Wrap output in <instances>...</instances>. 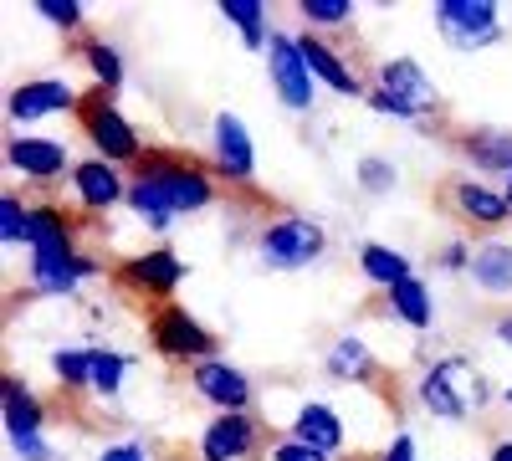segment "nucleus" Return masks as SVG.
Listing matches in <instances>:
<instances>
[{
    "instance_id": "1",
    "label": "nucleus",
    "mask_w": 512,
    "mask_h": 461,
    "mask_svg": "<svg viewBox=\"0 0 512 461\" xmlns=\"http://www.w3.org/2000/svg\"><path fill=\"white\" fill-rule=\"evenodd\" d=\"M415 400L436 415V421L446 426H466L472 415L492 400V385H487V374L477 359H466V354H446L436 359L431 369L415 380Z\"/></svg>"
},
{
    "instance_id": "2",
    "label": "nucleus",
    "mask_w": 512,
    "mask_h": 461,
    "mask_svg": "<svg viewBox=\"0 0 512 461\" xmlns=\"http://www.w3.org/2000/svg\"><path fill=\"white\" fill-rule=\"evenodd\" d=\"M436 103H441L436 77L425 72L415 57H390V62L379 67V88L369 93V108L374 113L410 118V123H420L425 113H436Z\"/></svg>"
},
{
    "instance_id": "3",
    "label": "nucleus",
    "mask_w": 512,
    "mask_h": 461,
    "mask_svg": "<svg viewBox=\"0 0 512 461\" xmlns=\"http://www.w3.org/2000/svg\"><path fill=\"white\" fill-rule=\"evenodd\" d=\"M328 251V231L313 216H277L256 236V257L267 272H303Z\"/></svg>"
},
{
    "instance_id": "4",
    "label": "nucleus",
    "mask_w": 512,
    "mask_h": 461,
    "mask_svg": "<svg viewBox=\"0 0 512 461\" xmlns=\"http://www.w3.org/2000/svg\"><path fill=\"white\" fill-rule=\"evenodd\" d=\"M431 16H436V31L451 41L456 52H466V57L497 47V41L507 36L497 0H436Z\"/></svg>"
},
{
    "instance_id": "5",
    "label": "nucleus",
    "mask_w": 512,
    "mask_h": 461,
    "mask_svg": "<svg viewBox=\"0 0 512 461\" xmlns=\"http://www.w3.org/2000/svg\"><path fill=\"white\" fill-rule=\"evenodd\" d=\"M134 180H149L180 216H195V211H205V205H216V185H210V175L200 170V164L180 159V154H144Z\"/></svg>"
},
{
    "instance_id": "6",
    "label": "nucleus",
    "mask_w": 512,
    "mask_h": 461,
    "mask_svg": "<svg viewBox=\"0 0 512 461\" xmlns=\"http://www.w3.org/2000/svg\"><path fill=\"white\" fill-rule=\"evenodd\" d=\"M149 344L169 359H216V333H210L200 318H190L180 303H159L149 313Z\"/></svg>"
},
{
    "instance_id": "7",
    "label": "nucleus",
    "mask_w": 512,
    "mask_h": 461,
    "mask_svg": "<svg viewBox=\"0 0 512 461\" xmlns=\"http://www.w3.org/2000/svg\"><path fill=\"white\" fill-rule=\"evenodd\" d=\"M267 77H272V93L282 98V108H292V113H308L313 108L318 77L308 72L303 52H297V36L272 31V41H267Z\"/></svg>"
},
{
    "instance_id": "8",
    "label": "nucleus",
    "mask_w": 512,
    "mask_h": 461,
    "mask_svg": "<svg viewBox=\"0 0 512 461\" xmlns=\"http://www.w3.org/2000/svg\"><path fill=\"white\" fill-rule=\"evenodd\" d=\"M82 129H88L98 159H108V164H139L144 159V144L134 134V123H128L103 93H93L88 103H82Z\"/></svg>"
},
{
    "instance_id": "9",
    "label": "nucleus",
    "mask_w": 512,
    "mask_h": 461,
    "mask_svg": "<svg viewBox=\"0 0 512 461\" xmlns=\"http://www.w3.org/2000/svg\"><path fill=\"white\" fill-rule=\"evenodd\" d=\"M210 154H216V170L226 175V185H251V175H256V144H251L246 123L236 113H216V118H210Z\"/></svg>"
},
{
    "instance_id": "10",
    "label": "nucleus",
    "mask_w": 512,
    "mask_h": 461,
    "mask_svg": "<svg viewBox=\"0 0 512 461\" xmlns=\"http://www.w3.org/2000/svg\"><path fill=\"white\" fill-rule=\"evenodd\" d=\"M67 108H82L77 88L67 77H31V82H16L11 98H6V113L11 123H36V118H52V113H67Z\"/></svg>"
},
{
    "instance_id": "11",
    "label": "nucleus",
    "mask_w": 512,
    "mask_h": 461,
    "mask_svg": "<svg viewBox=\"0 0 512 461\" xmlns=\"http://www.w3.org/2000/svg\"><path fill=\"white\" fill-rule=\"evenodd\" d=\"M103 267L93 257H82L77 246L67 251H41V257H31V292H41V298H72L77 282L98 277Z\"/></svg>"
},
{
    "instance_id": "12",
    "label": "nucleus",
    "mask_w": 512,
    "mask_h": 461,
    "mask_svg": "<svg viewBox=\"0 0 512 461\" xmlns=\"http://www.w3.org/2000/svg\"><path fill=\"white\" fill-rule=\"evenodd\" d=\"M6 164L16 175H26V180H36V185H52V180H72V170L77 164L67 159V144H57V139H41V134H16L11 144H6Z\"/></svg>"
},
{
    "instance_id": "13",
    "label": "nucleus",
    "mask_w": 512,
    "mask_h": 461,
    "mask_svg": "<svg viewBox=\"0 0 512 461\" xmlns=\"http://www.w3.org/2000/svg\"><path fill=\"white\" fill-rule=\"evenodd\" d=\"M190 385H195L200 400L216 405V415L251 405V380H246L236 364H226V359H200V364L190 369Z\"/></svg>"
},
{
    "instance_id": "14",
    "label": "nucleus",
    "mask_w": 512,
    "mask_h": 461,
    "mask_svg": "<svg viewBox=\"0 0 512 461\" xmlns=\"http://www.w3.org/2000/svg\"><path fill=\"white\" fill-rule=\"evenodd\" d=\"M118 277L128 282V287H139V292H149V298H169L180 282H185V262L175 257L169 246H154V251H139V257H128L123 267H118Z\"/></svg>"
},
{
    "instance_id": "15",
    "label": "nucleus",
    "mask_w": 512,
    "mask_h": 461,
    "mask_svg": "<svg viewBox=\"0 0 512 461\" xmlns=\"http://www.w3.org/2000/svg\"><path fill=\"white\" fill-rule=\"evenodd\" d=\"M256 446V421L246 410H226L205 426L200 436V461H246Z\"/></svg>"
},
{
    "instance_id": "16",
    "label": "nucleus",
    "mask_w": 512,
    "mask_h": 461,
    "mask_svg": "<svg viewBox=\"0 0 512 461\" xmlns=\"http://www.w3.org/2000/svg\"><path fill=\"white\" fill-rule=\"evenodd\" d=\"M466 277H472L487 298H512V241L507 236H487L472 241V262H466Z\"/></svg>"
},
{
    "instance_id": "17",
    "label": "nucleus",
    "mask_w": 512,
    "mask_h": 461,
    "mask_svg": "<svg viewBox=\"0 0 512 461\" xmlns=\"http://www.w3.org/2000/svg\"><path fill=\"white\" fill-rule=\"evenodd\" d=\"M446 195H451V205H456V216H461V221H472V226L497 231V226L512 221V200H507L502 190H487L482 180H451Z\"/></svg>"
},
{
    "instance_id": "18",
    "label": "nucleus",
    "mask_w": 512,
    "mask_h": 461,
    "mask_svg": "<svg viewBox=\"0 0 512 461\" xmlns=\"http://www.w3.org/2000/svg\"><path fill=\"white\" fill-rule=\"evenodd\" d=\"M72 190L82 200V211H98V216L113 211L118 200H128V190L118 180V164H108V159H82L72 170Z\"/></svg>"
},
{
    "instance_id": "19",
    "label": "nucleus",
    "mask_w": 512,
    "mask_h": 461,
    "mask_svg": "<svg viewBox=\"0 0 512 461\" xmlns=\"http://www.w3.org/2000/svg\"><path fill=\"white\" fill-rule=\"evenodd\" d=\"M297 52H303V62H308V72L318 77V82H328V88L333 93H344V98H359L364 93V82H359V72L344 62V57H338L333 47H328V41H318V36H297Z\"/></svg>"
},
{
    "instance_id": "20",
    "label": "nucleus",
    "mask_w": 512,
    "mask_h": 461,
    "mask_svg": "<svg viewBox=\"0 0 512 461\" xmlns=\"http://www.w3.org/2000/svg\"><path fill=\"white\" fill-rule=\"evenodd\" d=\"M287 436L303 441V446H313V451H323V456H333V451H344V415H338L333 405L308 400L303 410L292 415V431H287Z\"/></svg>"
},
{
    "instance_id": "21",
    "label": "nucleus",
    "mask_w": 512,
    "mask_h": 461,
    "mask_svg": "<svg viewBox=\"0 0 512 461\" xmlns=\"http://www.w3.org/2000/svg\"><path fill=\"white\" fill-rule=\"evenodd\" d=\"M0 410H6V436H41V426H47V410L16 374L0 380Z\"/></svg>"
},
{
    "instance_id": "22",
    "label": "nucleus",
    "mask_w": 512,
    "mask_h": 461,
    "mask_svg": "<svg viewBox=\"0 0 512 461\" xmlns=\"http://www.w3.org/2000/svg\"><path fill=\"white\" fill-rule=\"evenodd\" d=\"M323 369H328V380H338V385H364V380H374L379 359L369 354V344H364V339L344 333V339H338V344L323 354Z\"/></svg>"
},
{
    "instance_id": "23",
    "label": "nucleus",
    "mask_w": 512,
    "mask_h": 461,
    "mask_svg": "<svg viewBox=\"0 0 512 461\" xmlns=\"http://www.w3.org/2000/svg\"><path fill=\"white\" fill-rule=\"evenodd\" d=\"M72 246V221L62 205H31V221H26V251L41 257V251H67Z\"/></svg>"
},
{
    "instance_id": "24",
    "label": "nucleus",
    "mask_w": 512,
    "mask_h": 461,
    "mask_svg": "<svg viewBox=\"0 0 512 461\" xmlns=\"http://www.w3.org/2000/svg\"><path fill=\"white\" fill-rule=\"evenodd\" d=\"M461 154L487 175H512V129H477L461 139Z\"/></svg>"
},
{
    "instance_id": "25",
    "label": "nucleus",
    "mask_w": 512,
    "mask_h": 461,
    "mask_svg": "<svg viewBox=\"0 0 512 461\" xmlns=\"http://www.w3.org/2000/svg\"><path fill=\"white\" fill-rule=\"evenodd\" d=\"M359 272H364L374 287H384V292H390V287H400L405 277H415L405 251H400V246H384V241H369V246H359Z\"/></svg>"
},
{
    "instance_id": "26",
    "label": "nucleus",
    "mask_w": 512,
    "mask_h": 461,
    "mask_svg": "<svg viewBox=\"0 0 512 461\" xmlns=\"http://www.w3.org/2000/svg\"><path fill=\"white\" fill-rule=\"evenodd\" d=\"M390 313L405 323V328H415V333H425L436 323V303H431V287H425L420 277H405L400 287H390Z\"/></svg>"
},
{
    "instance_id": "27",
    "label": "nucleus",
    "mask_w": 512,
    "mask_h": 461,
    "mask_svg": "<svg viewBox=\"0 0 512 461\" xmlns=\"http://www.w3.org/2000/svg\"><path fill=\"white\" fill-rule=\"evenodd\" d=\"M236 31H241V41H246V52H267V41H272V31H267V6L262 0H221L216 6Z\"/></svg>"
},
{
    "instance_id": "28",
    "label": "nucleus",
    "mask_w": 512,
    "mask_h": 461,
    "mask_svg": "<svg viewBox=\"0 0 512 461\" xmlns=\"http://www.w3.org/2000/svg\"><path fill=\"white\" fill-rule=\"evenodd\" d=\"M128 211H134L144 226H154V231H169V226H175V216H180L175 205H169L149 180H134V185H128Z\"/></svg>"
},
{
    "instance_id": "29",
    "label": "nucleus",
    "mask_w": 512,
    "mask_h": 461,
    "mask_svg": "<svg viewBox=\"0 0 512 461\" xmlns=\"http://www.w3.org/2000/svg\"><path fill=\"white\" fill-rule=\"evenodd\" d=\"M82 62L93 67V82H98V93H118L123 88V57L108 47V41L98 36V41H88L82 47Z\"/></svg>"
},
{
    "instance_id": "30",
    "label": "nucleus",
    "mask_w": 512,
    "mask_h": 461,
    "mask_svg": "<svg viewBox=\"0 0 512 461\" xmlns=\"http://www.w3.org/2000/svg\"><path fill=\"white\" fill-rule=\"evenodd\" d=\"M52 374L62 390H93V349H57Z\"/></svg>"
},
{
    "instance_id": "31",
    "label": "nucleus",
    "mask_w": 512,
    "mask_h": 461,
    "mask_svg": "<svg viewBox=\"0 0 512 461\" xmlns=\"http://www.w3.org/2000/svg\"><path fill=\"white\" fill-rule=\"evenodd\" d=\"M123 374H128V359L113 354V349H93V395L98 400H113L123 390Z\"/></svg>"
},
{
    "instance_id": "32",
    "label": "nucleus",
    "mask_w": 512,
    "mask_h": 461,
    "mask_svg": "<svg viewBox=\"0 0 512 461\" xmlns=\"http://www.w3.org/2000/svg\"><path fill=\"white\" fill-rule=\"evenodd\" d=\"M297 16H303L308 26H349L354 0H297Z\"/></svg>"
},
{
    "instance_id": "33",
    "label": "nucleus",
    "mask_w": 512,
    "mask_h": 461,
    "mask_svg": "<svg viewBox=\"0 0 512 461\" xmlns=\"http://www.w3.org/2000/svg\"><path fill=\"white\" fill-rule=\"evenodd\" d=\"M26 221H31V205H21L16 195H0V241L26 246Z\"/></svg>"
},
{
    "instance_id": "34",
    "label": "nucleus",
    "mask_w": 512,
    "mask_h": 461,
    "mask_svg": "<svg viewBox=\"0 0 512 461\" xmlns=\"http://www.w3.org/2000/svg\"><path fill=\"white\" fill-rule=\"evenodd\" d=\"M395 164L390 159H379V154H364L359 159V190L364 195H384V190H395Z\"/></svg>"
},
{
    "instance_id": "35",
    "label": "nucleus",
    "mask_w": 512,
    "mask_h": 461,
    "mask_svg": "<svg viewBox=\"0 0 512 461\" xmlns=\"http://www.w3.org/2000/svg\"><path fill=\"white\" fill-rule=\"evenodd\" d=\"M31 11H36L41 21H47V26L77 31V26H82V11H88V6H82V0H36Z\"/></svg>"
},
{
    "instance_id": "36",
    "label": "nucleus",
    "mask_w": 512,
    "mask_h": 461,
    "mask_svg": "<svg viewBox=\"0 0 512 461\" xmlns=\"http://www.w3.org/2000/svg\"><path fill=\"white\" fill-rule=\"evenodd\" d=\"M11 451L21 461H57V451L47 446V436H11Z\"/></svg>"
},
{
    "instance_id": "37",
    "label": "nucleus",
    "mask_w": 512,
    "mask_h": 461,
    "mask_svg": "<svg viewBox=\"0 0 512 461\" xmlns=\"http://www.w3.org/2000/svg\"><path fill=\"white\" fill-rule=\"evenodd\" d=\"M272 461H328V456H323V451H313V446H303V441H292V436H287V441H277V446H272Z\"/></svg>"
},
{
    "instance_id": "38",
    "label": "nucleus",
    "mask_w": 512,
    "mask_h": 461,
    "mask_svg": "<svg viewBox=\"0 0 512 461\" xmlns=\"http://www.w3.org/2000/svg\"><path fill=\"white\" fill-rule=\"evenodd\" d=\"M98 461H149V456H144V446H139V441H118V446H103V451H98Z\"/></svg>"
},
{
    "instance_id": "39",
    "label": "nucleus",
    "mask_w": 512,
    "mask_h": 461,
    "mask_svg": "<svg viewBox=\"0 0 512 461\" xmlns=\"http://www.w3.org/2000/svg\"><path fill=\"white\" fill-rule=\"evenodd\" d=\"M379 461H415V436H410V431H400L390 446H384V456H379Z\"/></svg>"
},
{
    "instance_id": "40",
    "label": "nucleus",
    "mask_w": 512,
    "mask_h": 461,
    "mask_svg": "<svg viewBox=\"0 0 512 461\" xmlns=\"http://www.w3.org/2000/svg\"><path fill=\"white\" fill-rule=\"evenodd\" d=\"M466 262H472V246H461V241H451V246L441 251V267H446V272H466Z\"/></svg>"
},
{
    "instance_id": "41",
    "label": "nucleus",
    "mask_w": 512,
    "mask_h": 461,
    "mask_svg": "<svg viewBox=\"0 0 512 461\" xmlns=\"http://www.w3.org/2000/svg\"><path fill=\"white\" fill-rule=\"evenodd\" d=\"M492 333H497V344H507V349H512V318H497V328H492Z\"/></svg>"
},
{
    "instance_id": "42",
    "label": "nucleus",
    "mask_w": 512,
    "mask_h": 461,
    "mask_svg": "<svg viewBox=\"0 0 512 461\" xmlns=\"http://www.w3.org/2000/svg\"><path fill=\"white\" fill-rule=\"evenodd\" d=\"M487 461H512V441H497V446H492V456H487Z\"/></svg>"
},
{
    "instance_id": "43",
    "label": "nucleus",
    "mask_w": 512,
    "mask_h": 461,
    "mask_svg": "<svg viewBox=\"0 0 512 461\" xmlns=\"http://www.w3.org/2000/svg\"><path fill=\"white\" fill-rule=\"evenodd\" d=\"M502 400H507V405H512V385H507V390H502Z\"/></svg>"
},
{
    "instance_id": "44",
    "label": "nucleus",
    "mask_w": 512,
    "mask_h": 461,
    "mask_svg": "<svg viewBox=\"0 0 512 461\" xmlns=\"http://www.w3.org/2000/svg\"><path fill=\"white\" fill-rule=\"evenodd\" d=\"M507 190H512V175H507Z\"/></svg>"
},
{
    "instance_id": "45",
    "label": "nucleus",
    "mask_w": 512,
    "mask_h": 461,
    "mask_svg": "<svg viewBox=\"0 0 512 461\" xmlns=\"http://www.w3.org/2000/svg\"><path fill=\"white\" fill-rule=\"evenodd\" d=\"M507 200H512V190H507Z\"/></svg>"
}]
</instances>
